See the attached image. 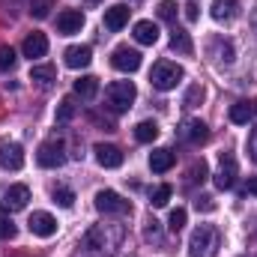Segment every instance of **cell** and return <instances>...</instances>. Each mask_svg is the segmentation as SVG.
<instances>
[{
	"label": "cell",
	"instance_id": "1",
	"mask_svg": "<svg viewBox=\"0 0 257 257\" xmlns=\"http://www.w3.org/2000/svg\"><path fill=\"white\" fill-rule=\"evenodd\" d=\"M218 245H221V236L212 224H200L189 239V254L192 257H215L218 254Z\"/></svg>",
	"mask_w": 257,
	"mask_h": 257
},
{
	"label": "cell",
	"instance_id": "2",
	"mask_svg": "<svg viewBox=\"0 0 257 257\" xmlns=\"http://www.w3.org/2000/svg\"><path fill=\"white\" fill-rule=\"evenodd\" d=\"M183 78H186L183 66L171 63V60H159V63L153 66V72H150V84H153L156 90H162V93L174 90V87H177Z\"/></svg>",
	"mask_w": 257,
	"mask_h": 257
},
{
	"label": "cell",
	"instance_id": "3",
	"mask_svg": "<svg viewBox=\"0 0 257 257\" xmlns=\"http://www.w3.org/2000/svg\"><path fill=\"white\" fill-rule=\"evenodd\" d=\"M135 96H138V90H135L132 81H114V84L105 90V105H108L114 114H123V111L132 108Z\"/></svg>",
	"mask_w": 257,
	"mask_h": 257
},
{
	"label": "cell",
	"instance_id": "4",
	"mask_svg": "<svg viewBox=\"0 0 257 257\" xmlns=\"http://www.w3.org/2000/svg\"><path fill=\"white\" fill-rule=\"evenodd\" d=\"M96 209L105 212V215H126V212H132V203L126 197H120L117 192H111V189H102L96 194Z\"/></svg>",
	"mask_w": 257,
	"mask_h": 257
},
{
	"label": "cell",
	"instance_id": "5",
	"mask_svg": "<svg viewBox=\"0 0 257 257\" xmlns=\"http://www.w3.org/2000/svg\"><path fill=\"white\" fill-rule=\"evenodd\" d=\"M36 162H39V168H63L66 165V147L60 141L42 144L39 153H36Z\"/></svg>",
	"mask_w": 257,
	"mask_h": 257
},
{
	"label": "cell",
	"instance_id": "6",
	"mask_svg": "<svg viewBox=\"0 0 257 257\" xmlns=\"http://www.w3.org/2000/svg\"><path fill=\"white\" fill-rule=\"evenodd\" d=\"M27 200H30V189L21 186V183H15V186H9V189L0 192V206H3L6 212H18V209H24Z\"/></svg>",
	"mask_w": 257,
	"mask_h": 257
},
{
	"label": "cell",
	"instance_id": "7",
	"mask_svg": "<svg viewBox=\"0 0 257 257\" xmlns=\"http://www.w3.org/2000/svg\"><path fill=\"white\" fill-rule=\"evenodd\" d=\"M111 66L117 72H138L141 69V51H135L128 45H117L111 54Z\"/></svg>",
	"mask_w": 257,
	"mask_h": 257
},
{
	"label": "cell",
	"instance_id": "8",
	"mask_svg": "<svg viewBox=\"0 0 257 257\" xmlns=\"http://www.w3.org/2000/svg\"><path fill=\"white\" fill-rule=\"evenodd\" d=\"M27 224H30V233L33 236H42V239H48V236L57 233V218L51 212H33Z\"/></svg>",
	"mask_w": 257,
	"mask_h": 257
},
{
	"label": "cell",
	"instance_id": "9",
	"mask_svg": "<svg viewBox=\"0 0 257 257\" xmlns=\"http://www.w3.org/2000/svg\"><path fill=\"white\" fill-rule=\"evenodd\" d=\"M215 186L221 189V192H230L233 186H236V159L227 153V156H221V168H218V174H215Z\"/></svg>",
	"mask_w": 257,
	"mask_h": 257
},
{
	"label": "cell",
	"instance_id": "10",
	"mask_svg": "<svg viewBox=\"0 0 257 257\" xmlns=\"http://www.w3.org/2000/svg\"><path fill=\"white\" fill-rule=\"evenodd\" d=\"M0 168H6V171H21L24 168L21 144H0Z\"/></svg>",
	"mask_w": 257,
	"mask_h": 257
},
{
	"label": "cell",
	"instance_id": "11",
	"mask_svg": "<svg viewBox=\"0 0 257 257\" xmlns=\"http://www.w3.org/2000/svg\"><path fill=\"white\" fill-rule=\"evenodd\" d=\"M81 27H84V12H81V9H63V12L57 15V30H60L63 36L81 33Z\"/></svg>",
	"mask_w": 257,
	"mask_h": 257
},
{
	"label": "cell",
	"instance_id": "12",
	"mask_svg": "<svg viewBox=\"0 0 257 257\" xmlns=\"http://www.w3.org/2000/svg\"><path fill=\"white\" fill-rule=\"evenodd\" d=\"M180 138L189 141V144H194V147H200V144L209 141V128H206L203 120H186L183 128H180Z\"/></svg>",
	"mask_w": 257,
	"mask_h": 257
},
{
	"label": "cell",
	"instance_id": "13",
	"mask_svg": "<svg viewBox=\"0 0 257 257\" xmlns=\"http://www.w3.org/2000/svg\"><path fill=\"white\" fill-rule=\"evenodd\" d=\"M93 153H96V162L102 168H120L123 165V150L114 147V144H96Z\"/></svg>",
	"mask_w": 257,
	"mask_h": 257
},
{
	"label": "cell",
	"instance_id": "14",
	"mask_svg": "<svg viewBox=\"0 0 257 257\" xmlns=\"http://www.w3.org/2000/svg\"><path fill=\"white\" fill-rule=\"evenodd\" d=\"M21 51H24V57H30V60H36V57H45V54H48V39H45V33L33 30V33L24 39Z\"/></svg>",
	"mask_w": 257,
	"mask_h": 257
},
{
	"label": "cell",
	"instance_id": "15",
	"mask_svg": "<svg viewBox=\"0 0 257 257\" xmlns=\"http://www.w3.org/2000/svg\"><path fill=\"white\" fill-rule=\"evenodd\" d=\"M128 9L126 3H114L111 9H105V27L111 30V33H117V30H123L128 24Z\"/></svg>",
	"mask_w": 257,
	"mask_h": 257
},
{
	"label": "cell",
	"instance_id": "16",
	"mask_svg": "<svg viewBox=\"0 0 257 257\" xmlns=\"http://www.w3.org/2000/svg\"><path fill=\"white\" fill-rule=\"evenodd\" d=\"M66 66L69 69H84V66H90L93 60V51H90V45H72V48H66Z\"/></svg>",
	"mask_w": 257,
	"mask_h": 257
},
{
	"label": "cell",
	"instance_id": "17",
	"mask_svg": "<svg viewBox=\"0 0 257 257\" xmlns=\"http://www.w3.org/2000/svg\"><path fill=\"white\" fill-rule=\"evenodd\" d=\"M174 162H177V156H174L168 147H159V150L150 153V168H153L156 174H168V171L174 168Z\"/></svg>",
	"mask_w": 257,
	"mask_h": 257
},
{
	"label": "cell",
	"instance_id": "18",
	"mask_svg": "<svg viewBox=\"0 0 257 257\" xmlns=\"http://www.w3.org/2000/svg\"><path fill=\"white\" fill-rule=\"evenodd\" d=\"M239 15V0H212V18L215 21H233Z\"/></svg>",
	"mask_w": 257,
	"mask_h": 257
},
{
	"label": "cell",
	"instance_id": "19",
	"mask_svg": "<svg viewBox=\"0 0 257 257\" xmlns=\"http://www.w3.org/2000/svg\"><path fill=\"white\" fill-rule=\"evenodd\" d=\"M135 39H138L141 45H156V42H159V27H156L153 21H138V24H135Z\"/></svg>",
	"mask_w": 257,
	"mask_h": 257
},
{
	"label": "cell",
	"instance_id": "20",
	"mask_svg": "<svg viewBox=\"0 0 257 257\" xmlns=\"http://www.w3.org/2000/svg\"><path fill=\"white\" fill-rule=\"evenodd\" d=\"M75 93H78L81 99H93V96L99 93V78H96V75H81V78L75 81Z\"/></svg>",
	"mask_w": 257,
	"mask_h": 257
},
{
	"label": "cell",
	"instance_id": "21",
	"mask_svg": "<svg viewBox=\"0 0 257 257\" xmlns=\"http://www.w3.org/2000/svg\"><path fill=\"white\" fill-rule=\"evenodd\" d=\"M159 138V126L153 123V120H141L138 126H135V141L138 144H153Z\"/></svg>",
	"mask_w": 257,
	"mask_h": 257
},
{
	"label": "cell",
	"instance_id": "22",
	"mask_svg": "<svg viewBox=\"0 0 257 257\" xmlns=\"http://www.w3.org/2000/svg\"><path fill=\"white\" fill-rule=\"evenodd\" d=\"M171 48H174V51H180V54H192V51H194L192 36H189L186 30H180V27H177V30L171 33Z\"/></svg>",
	"mask_w": 257,
	"mask_h": 257
},
{
	"label": "cell",
	"instance_id": "23",
	"mask_svg": "<svg viewBox=\"0 0 257 257\" xmlns=\"http://www.w3.org/2000/svg\"><path fill=\"white\" fill-rule=\"evenodd\" d=\"M54 78H57V69L48 66V63L45 66H33V69H30V81H36V84H42V87H48Z\"/></svg>",
	"mask_w": 257,
	"mask_h": 257
},
{
	"label": "cell",
	"instance_id": "24",
	"mask_svg": "<svg viewBox=\"0 0 257 257\" xmlns=\"http://www.w3.org/2000/svg\"><path fill=\"white\" fill-rule=\"evenodd\" d=\"M251 105L248 102H236V105H230V123H236V126H245L248 120H251Z\"/></svg>",
	"mask_w": 257,
	"mask_h": 257
},
{
	"label": "cell",
	"instance_id": "25",
	"mask_svg": "<svg viewBox=\"0 0 257 257\" xmlns=\"http://www.w3.org/2000/svg\"><path fill=\"white\" fill-rule=\"evenodd\" d=\"M54 9V0H30V15L33 18H48Z\"/></svg>",
	"mask_w": 257,
	"mask_h": 257
},
{
	"label": "cell",
	"instance_id": "26",
	"mask_svg": "<svg viewBox=\"0 0 257 257\" xmlns=\"http://www.w3.org/2000/svg\"><path fill=\"white\" fill-rule=\"evenodd\" d=\"M171 194H174V189H171V186H159V189L153 192V197H150V203H153L156 209H162V206H168Z\"/></svg>",
	"mask_w": 257,
	"mask_h": 257
},
{
	"label": "cell",
	"instance_id": "27",
	"mask_svg": "<svg viewBox=\"0 0 257 257\" xmlns=\"http://www.w3.org/2000/svg\"><path fill=\"white\" fill-rule=\"evenodd\" d=\"M186 218H189V215H186V209H183V206H177V209L171 212V218H168V227H171L174 233H180V230L186 227Z\"/></svg>",
	"mask_w": 257,
	"mask_h": 257
},
{
	"label": "cell",
	"instance_id": "28",
	"mask_svg": "<svg viewBox=\"0 0 257 257\" xmlns=\"http://www.w3.org/2000/svg\"><path fill=\"white\" fill-rule=\"evenodd\" d=\"M200 102H203V87H200V84H192L189 93H186V99H183V105H186V108H197Z\"/></svg>",
	"mask_w": 257,
	"mask_h": 257
},
{
	"label": "cell",
	"instance_id": "29",
	"mask_svg": "<svg viewBox=\"0 0 257 257\" xmlns=\"http://www.w3.org/2000/svg\"><path fill=\"white\" fill-rule=\"evenodd\" d=\"M15 60H18L15 51H12L9 45H3V48H0V72H12V69H15Z\"/></svg>",
	"mask_w": 257,
	"mask_h": 257
},
{
	"label": "cell",
	"instance_id": "30",
	"mask_svg": "<svg viewBox=\"0 0 257 257\" xmlns=\"http://www.w3.org/2000/svg\"><path fill=\"white\" fill-rule=\"evenodd\" d=\"M206 174H209L206 162H203V159H200V162H194L192 168H189V183H203V180H206Z\"/></svg>",
	"mask_w": 257,
	"mask_h": 257
},
{
	"label": "cell",
	"instance_id": "31",
	"mask_svg": "<svg viewBox=\"0 0 257 257\" xmlns=\"http://www.w3.org/2000/svg\"><path fill=\"white\" fill-rule=\"evenodd\" d=\"M54 203H57V206H63V209H69V206L75 203V192H72V189H63V186H60V189H54Z\"/></svg>",
	"mask_w": 257,
	"mask_h": 257
},
{
	"label": "cell",
	"instance_id": "32",
	"mask_svg": "<svg viewBox=\"0 0 257 257\" xmlns=\"http://www.w3.org/2000/svg\"><path fill=\"white\" fill-rule=\"evenodd\" d=\"M75 117V99L72 96H66L63 102H60V108H57V120L66 123V120H72Z\"/></svg>",
	"mask_w": 257,
	"mask_h": 257
},
{
	"label": "cell",
	"instance_id": "33",
	"mask_svg": "<svg viewBox=\"0 0 257 257\" xmlns=\"http://www.w3.org/2000/svg\"><path fill=\"white\" fill-rule=\"evenodd\" d=\"M159 18L162 21H174L177 18V3L174 0H162L159 3Z\"/></svg>",
	"mask_w": 257,
	"mask_h": 257
},
{
	"label": "cell",
	"instance_id": "34",
	"mask_svg": "<svg viewBox=\"0 0 257 257\" xmlns=\"http://www.w3.org/2000/svg\"><path fill=\"white\" fill-rule=\"evenodd\" d=\"M12 236H15V224L0 215V239H12Z\"/></svg>",
	"mask_w": 257,
	"mask_h": 257
},
{
	"label": "cell",
	"instance_id": "35",
	"mask_svg": "<svg viewBox=\"0 0 257 257\" xmlns=\"http://www.w3.org/2000/svg\"><path fill=\"white\" fill-rule=\"evenodd\" d=\"M194 206H197V209H203V212H212V209H215L212 197H206V194H203V197H197V200H194Z\"/></svg>",
	"mask_w": 257,
	"mask_h": 257
},
{
	"label": "cell",
	"instance_id": "36",
	"mask_svg": "<svg viewBox=\"0 0 257 257\" xmlns=\"http://www.w3.org/2000/svg\"><path fill=\"white\" fill-rule=\"evenodd\" d=\"M183 9H186V21H197V15H200L197 12V3H186Z\"/></svg>",
	"mask_w": 257,
	"mask_h": 257
},
{
	"label": "cell",
	"instance_id": "37",
	"mask_svg": "<svg viewBox=\"0 0 257 257\" xmlns=\"http://www.w3.org/2000/svg\"><path fill=\"white\" fill-rule=\"evenodd\" d=\"M248 192L257 197V177H251V180H248Z\"/></svg>",
	"mask_w": 257,
	"mask_h": 257
},
{
	"label": "cell",
	"instance_id": "38",
	"mask_svg": "<svg viewBox=\"0 0 257 257\" xmlns=\"http://www.w3.org/2000/svg\"><path fill=\"white\" fill-rule=\"evenodd\" d=\"M251 153H254V159H257V132H254V138H251Z\"/></svg>",
	"mask_w": 257,
	"mask_h": 257
},
{
	"label": "cell",
	"instance_id": "39",
	"mask_svg": "<svg viewBox=\"0 0 257 257\" xmlns=\"http://www.w3.org/2000/svg\"><path fill=\"white\" fill-rule=\"evenodd\" d=\"M251 111H254V114H257V102H254V105H251Z\"/></svg>",
	"mask_w": 257,
	"mask_h": 257
}]
</instances>
